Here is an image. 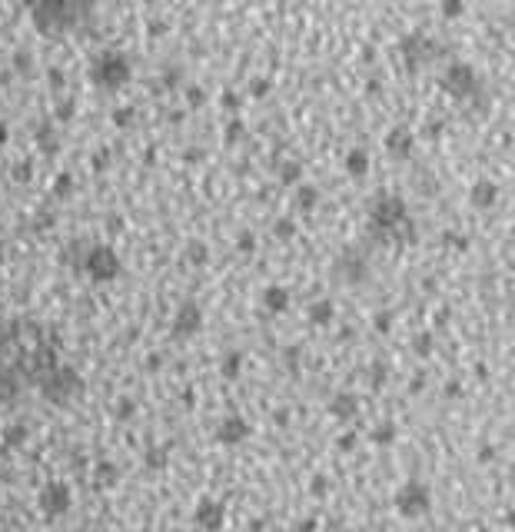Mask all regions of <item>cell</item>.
Wrapping results in <instances>:
<instances>
[{
  "instance_id": "cell-1",
  "label": "cell",
  "mask_w": 515,
  "mask_h": 532,
  "mask_svg": "<svg viewBox=\"0 0 515 532\" xmlns=\"http://www.w3.org/2000/svg\"><path fill=\"white\" fill-rule=\"evenodd\" d=\"M60 363V346L37 319L0 313V406L20 403L30 393L44 399Z\"/></svg>"
},
{
  "instance_id": "cell-2",
  "label": "cell",
  "mask_w": 515,
  "mask_h": 532,
  "mask_svg": "<svg viewBox=\"0 0 515 532\" xmlns=\"http://www.w3.org/2000/svg\"><path fill=\"white\" fill-rule=\"evenodd\" d=\"M373 237L376 240H392L396 233H399V227H406L409 223V216H406V203L399 200V197H379L376 203H373Z\"/></svg>"
},
{
  "instance_id": "cell-3",
  "label": "cell",
  "mask_w": 515,
  "mask_h": 532,
  "mask_svg": "<svg viewBox=\"0 0 515 532\" xmlns=\"http://www.w3.org/2000/svg\"><path fill=\"white\" fill-rule=\"evenodd\" d=\"M392 503H396V512H399L402 519H422L429 509H432V493H429L426 482L409 479L399 493H396Z\"/></svg>"
},
{
  "instance_id": "cell-4",
  "label": "cell",
  "mask_w": 515,
  "mask_h": 532,
  "mask_svg": "<svg viewBox=\"0 0 515 532\" xmlns=\"http://www.w3.org/2000/svg\"><path fill=\"white\" fill-rule=\"evenodd\" d=\"M83 270L90 273L93 283H110V279H116L123 273V263H120L114 246H93L87 253V260H83Z\"/></svg>"
},
{
  "instance_id": "cell-5",
  "label": "cell",
  "mask_w": 515,
  "mask_h": 532,
  "mask_svg": "<svg viewBox=\"0 0 515 532\" xmlns=\"http://www.w3.org/2000/svg\"><path fill=\"white\" fill-rule=\"evenodd\" d=\"M70 503H74V496H70V486L60 479L47 482L44 489H40V512L47 516V519H57V516H63L67 509H70Z\"/></svg>"
},
{
  "instance_id": "cell-6",
  "label": "cell",
  "mask_w": 515,
  "mask_h": 532,
  "mask_svg": "<svg viewBox=\"0 0 515 532\" xmlns=\"http://www.w3.org/2000/svg\"><path fill=\"white\" fill-rule=\"evenodd\" d=\"M196 526L206 532H220L223 526H227V506L220 503V499H210V496H203L200 503H196Z\"/></svg>"
},
{
  "instance_id": "cell-7",
  "label": "cell",
  "mask_w": 515,
  "mask_h": 532,
  "mask_svg": "<svg viewBox=\"0 0 515 532\" xmlns=\"http://www.w3.org/2000/svg\"><path fill=\"white\" fill-rule=\"evenodd\" d=\"M203 326V306L193 303V300H183V306L176 310V319H173V336L187 340V336H196Z\"/></svg>"
},
{
  "instance_id": "cell-8",
  "label": "cell",
  "mask_w": 515,
  "mask_h": 532,
  "mask_svg": "<svg viewBox=\"0 0 515 532\" xmlns=\"http://www.w3.org/2000/svg\"><path fill=\"white\" fill-rule=\"evenodd\" d=\"M250 432H253V426L243 416H227L220 423V430H216V439L223 446H239L250 439Z\"/></svg>"
},
{
  "instance_id": "cell-9",
  "label": "cell",
  "mask_w": 515,
  "mask_h": 532,
  "mask_svg": "<svg viewBox=\"0 0 515 532\" xmlns=\"http://www.w3.org/2000/svg\"><path fill=\"white\" fill-rule=\"evenodd\" d=\"M336 273H340V279H346V283L356 286V283H363V279L369 277V263H366L359 253H346L340 263H336Z\"/></svg>"
},
{
  "instance_id": "cell-10",
  "label": "cell",
  "mask_w": 515,
  "mask_h": 532,
  "mask_svg": "<svg viewBox=\"0 0 515 532\" xmlns=\"http://www.w3.org/2000/svg\"><path fill=\"white\" fill-rule=\"evenodd\" d=\"M260 300H263V310H269V313H286L289 310V290L286 286H279V283H273V286H266L263 293H260Z\"/></svg>"
},
{
  "instance_id": "cell-11",
  "label": "cell",
  "mask_w": 515,
  "mask_h": 532,
  "mask_svg": "<svg viewBox=\"0 0 515 532\" xmlns=\"http://www.w3.org/2000/svg\"><path fill=\"white\" fill-rule=\"evenodd\" d=\"M329 413L340 419V423H349V419H356V413H359V399L352 393H336L329 399Z\"/></svg>"
},
{
  "instance_id": "cell-12",
  "label": "cell",
  "mask_w": 515,
  "mask_h": 532,
  "mask_svg": "<svg viewBox=\"0 0 515 532\" xmlns=\"http://www.w3.org/2000/svg\"><path fill=\"white\" fill-rule=\"evenodd\" d=\"M336 319V303L333 300H316L313 306H309V323L313 326H329Z\"/></svg>"
},
{
  "instance_id": "cell-13",
  "label": "cell",
  "mask_w": 515,
  "mask_h": 532,
  "mask_svg": "<svg viewBox=\"0 0 515 532\" xmlns=\"http://www.w3.org/2000/svg\"><path fill=\"white\" fill-rule=\"evenodd\" d=\"M386 147H389V153H396V157H409V153H413V137H409L406 130H392Z\"/></svg>"
},
{
  "instance_id": "cell-14",
  "label": "cell",
  "mask_w": 515,
  "mask_h": 532,
  "mask_svg": "<svg viewBox=\"0 0 515 532\" xmlns=\"http://www.w3.org/2000/svg\"><path fill=\"white\" fill-rule=\"evenodd\" d=\"M495 197H499V187H495V183H489V180H482V183H476V187H472V203H476V206H492V203H495Z\"/></svg>"
},
{
  "instance_id": "cell-15",
  "label": "cell",
  "mask_w": 515,
  "mask_h": 532,
  "mask_svg": "<svg viewBox=\"0 0 515 532\" xmlns=\"http://www.w3.org/2000/svg\"><path fill=\"white\" fill-rule=\"evenodd\" d=\"M239 369H243V353H239V350H229V353L223 356V363H220V373H223V380H236Z\"/></svg>"
},
{
  "instance_id": "cell-16",
  "label": "cell",
  "mask_w": 515,
  "mask_h": 532,
  "mask_svg": "<svg viewBox=\"0 0 515 532\" xmlns=\"http://www.w3.org/2000/svg\"><path fill=\"white\" fill-rule=\"evenodd\" d=\"M116 479H120V469H116L114 463H100V466H97V486H100V489H114Z\"/></svg>"
},
{
  "instance_id": "cell-17",
  "label": "cell",
  "mask_w": 515,
  "mask_h": 532,
  "mask_svg": "<svg viewBox=\"0 0 515 532\" xmlns=\"http://www.w3.org/2000/svg\"><path fill=\"white\" fill-rule=\"evenodd\" d=\"M24 443H27V426L11 423V426L4 430V446H7V449H20Z\"/></svg>"
},
{
  "instance_id": "cell-18",
  "label": "cell",
  "mask_w": 515,
  "mask_h": 532,
  "mask_svg": "<svg viewBox=\"0 0 515 532\" xmlns=\"http://www.w3.org/2000/svg\"><path fill=\"white\" fill-rule=\"evenodd\" d=\"M369 439L376 446H392L396 443V423H379L376 430L369 432Z\"/></svg>"
},
{
  "instance_id": "cell-19",
  "label": "cell",
  "mask_w": 515,
  "mask_h": 532,
  "mask_svg": "<svg viewBox=\"0 0 515 532\" xmlns=\"http://www.w3.org/2000/svg\"><path fill=\"white\" fill-rule=\"evenodd\" d=\"M346 170H349L352 177H363L366 170H369V157H366L363 150H352L349 160H346Z\"/></svg>"
},
{
  "instance_id": "cell-20",
  "label": "cell",
  "mask_w": 515,
  "mask_h": 532,
  "mask_svg": "<svg viewBox=\"0 0 515 532\" xmlns=\"http://www.w3.org/2000/svg\"><path fill=\"white\" fill-rule=\"evenodd\" d=\"M392 323H396V310H379L376 317H373V326H376L379 333H389Z\"/></svg>"
},
{
  "instance_id": "cell-21",
  "label": "cell",
  "mask_w": 515,
  "mask_h": 532,
  "mask_svg": "<svg viewBox=\"0 0 515 532\" xmlns=\"http://www.w3.org/2000/svg\"><path fill=\"white\" fill-rule=\"evenodd\" d=\"M187 256H189V263L203 266L206 260H210V250H206V246H203L200 240H193V243H189V250H187Z\"/></svg>"
},
{
  "instance_id": "cell-22",
  "label": "cell",
  "mask_w": 515,
  "mask_h": 532,
  "mask_svg": "<svg viewBox=\"0 0 515 532\" xmlns=\"http://www.w3.org/2000/svg\"><path fill=\"white\" fill-rule=\"evenodd\" d=\"M316 200H319V193H316L313 187H302V190H300V206H302V210H313Z\"/></svg>"
},
{
  "instance_id": "cell-23",
  "label": "cell",
  "mask_w": 515,
  "mask_h": 532,
  "mask_svg": "<svg viewBox=\"0 0 515 532\" xmlns=\"http://www.w3.org/2000/svg\"><path fill=\"white\" fill-rule=\"evenodd\" d=\"M147 466H150V469H163L166 466V449H150V453H147Z\"/></svg>"
},
{
  "instance_id": "cell-24",
  "label": "cell",
  "mask_w": 515,
  "mask_h": 532,
  "mask_svg": "<svg viewBox=\"0 0 515 532\" xmlns=\"http://www.w3.org/2000/svg\"><path fill=\"white\" fill-rule=\"evenodd\" d=\"M432 343H436V340H432V333H422V336H415V353H419V356H429V353H432Z\"/></svg>"
},
{
  "instance_id": "cell-25",
  "label": "cell",
  "mask_w": 515,
  "mask_h": 532,
  "mask_svg": "<svg viewBox=\"0 0 515 532\" xmlns=\"http://www.w3.org/2000/svg\"><path fill=\"white\" fill-rule=\"evenodd\" d=\"M276 237H279V240H293V237H296L293 220H279V223H276Z\"/></svg>"
},
{
  "instance_id": "cell-26",
  "label": "cell",
  "mask_w": 515,
  "mask_h": 532,
  "mask_svg": "<svg viewBox=\"0 0 515 532\" xmlns=\"http://www.w3.org/2000/svg\"><path fill=\"white\" fill-rule=\"evenodd\" d=\"M336 446H340L342 453H352V449L359 446V436H356V432H346V436H340V439H336Z\"/></svg>"
},
{
  "instance_id": "cell-27",
  "label": "cell",
  "mask_w": 515,
  "mask_h": 532,
  "mask_svg": "<svg viewBox=\"0 0 515 532\" xmlns=\"http://www.w3.org/2000/svg\"><path fill=\"white\" fill-rule=\"evenodd\" d=\"M293 532H319V519H316V516H306V519H300L293 526Z\"/></svg>"
},
{
  "instance_id": "cell-28",
  "label": "cell",
  "mask_w": 515,
  "mask_h": 532,
  "mask_svg": "<svg viewBox=\"0 0 515 532\" xmlns=\"http://www.w3.org/2000/svg\"><path fill=\"white\" fill-rule=\"evenodd\" d=\"M309 489H313V496H326L329 493V479H326V476H313Z\"/></svg>"
},
{
  "instance_id": "cell-29",
  "label": "cell",
  "mask_w": 515,
  "mask_h": 532,
  "mask_svg": "<svg viewBox=\"0 0 515 532\" xmlns=\"http://www.w3.org/2000/svg\"><path fill=\"white\" fill-rule=\"evenodd\" d=\"M236 246H239V253H253V250H256V240H253V233H239Z\"/></svg>"
},
{
  "instance_id": "cell-30",
  "label": "cell",
  "mask_w": 515,
  "mask_h": 532,
  "mask_svg": "<svg viewBox=\"0 0 515 532\" xmlns=\"http://www.w3.org/2000/svg\"><path fill=\"white\" fill-rule=\"evenodd\" d=\"M382 383H386V363H379V359H376V363H373V386L379 390Z\"/></svg>"
},
{
  "instance_id": "cell-31",
  "label": "cell",
  "mask_w": 515,
  "mask_h": 532,
  "mask_svg": "<svg viewBox=\"0 0 515 532\" xmlns=\"http://www.w3.org/2000/svg\"><path fill=\"white\" fill-rule=\"evenodd\" d=\"M283 180H286V183H296V180H300V166L289 164L286 170H283Z\"/></svg>"
},
{
  "instance_id": "cell-32",
  "label": "cell",
  "mask_w": 515,
  "mask_h": 532,
  "mask_svg": "<svg viewBox=\"0 0 515 532\" xmlns=\"http://www.w3.org/2000/svg\"><path fill=\"white\" fill-rule=\"evenodd\" d=\"M116 406H120V409H116V416H120V419L133 416V403H130V399H120V403H116Z\"/></svg>"
},
{
  "instance_id": "cell-33",
  "label": "cell",
  "mask_w": 515,
  "mask_h": 532,
  "mask_svg": "<svg viewBox=\"0 0 515 532\" xmlns=\"http://www.w3.org/2000/svg\"><path fill=\"white\" fill-rule=\"evenodd\" d=\"M57 193H60V197H67V193H70V177H67V173H60V177H57Z\"/></svg>"
},
{
  "instance_id": "cell-34",
  "label": "cell",
  "mask_w": 515,
  "mask_h": 532,
  "mask_svg": "<svg viewBox=\"0 0 515 532\" xmlns=\"http://www.w3.org/2000/svg\"><path fill=\"white\" fill-rule=\"evenodd\" d=\"M479 463H492V449H489V446H486V449L479 453Z\"/></svg>"
},
{
  "instance_id": "cell-35",
  "label": "cell",
  "mask_w": 515,
  "mask_h": 532,
  "mask_svg": "<svg viewBox=\"0 0 515 532\" xmlns=\"http://www.w3.org/2000/svg\"><path fill=\"white\" fill-rule=\"evenodd\" d=\"M476 532H492V529H486V526H482V529H476Z\"/></svg>"
},
{
  "instance_id": "cell-36",
  "label": "cell",
  "mask_w": 515,
  "mask_h": 532,
  "mask_svg": "<svg viewBox=\"0 0 515 532\" xmlns=\"http://www.w3.org/2000/svg\"><path fill=\"white\" fill-rule=\"evenodd\" d=\"M0 256H4V250H0Z\"/></svg>"
}]
</instances>
